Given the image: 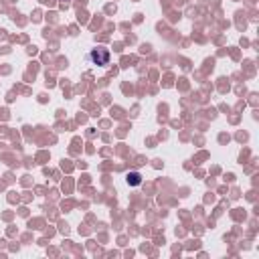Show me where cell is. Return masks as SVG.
<instances>
[{
  "instance_id": "obj_1",
  "label": "cell",
  "mask_w": 259,
  "mask_h": 259,
  "mask_svg": "<svg viewBox=\"0 0 259 259\" xmlns=\"http://www.w3.org/2000/svg\"><path fill=\"white\" fill-rule=\"evenodd\" d=\"M87 59L91 65H99V67H107L109 65V51L107 49H101V47H95L87 53Z\"/></svg>"
},
{
  "instance_id": "obj_2",
  "label": "cell",
  "mask_w": 259,
  "mask_h": 259,
  "mask_svg": "<svg viewBox=\"0 0 259 259\" xmlns=\"http://www.w3.org/2000/svg\"><path fill=\"white\" fill-rule=\"evenodd\" d=\"M125 182H127L130 186H138V184H142V176H140V172H130V174L125 176Z\"/></svg>"
}]
</instances>
